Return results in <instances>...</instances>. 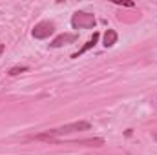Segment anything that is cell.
I'll return each instance as SVG.
<instances>
[{
  "mask_svg": "<svg viewBox=\"0 0 157 155\" xmlns=\"http://www.w3.org/2000/svg\"><path fill=\"white\" fill-rule=\"evenodd\" d=\"M55 33V24L53 22H49V20H44V22H39L35 28H33V37L35 39H49L51 35Z\"/></svg>",
  "mask_w": 157,
  "mask_h": 155,
  "instance_id": "3",
  "label": "cell"
},
{
  "mask_svg": "<svg viewBox=\"0 0 157 155\" xmlns=\"http://www.w3.org/2000/svg\"><path fill=\"white\" fill-rule=\"evenodd\" d=\"M4 49H6V46H4V44H0V55L4 53Z\"/></svg>",
  "mask_w": 157,
  "mask_h": 155,
  "instance_id": "10",
  "label": "cell"
},
{
  "mask_svg": "<svg viewBox=\"0 0 157 155\" xmlns=\"http://www.w3.org/2000/svg\"><path fill=\"white\" fill-rule=\"evenodd\" d=\"M95 24H97L95 15L86 13V11H77V13H73V17H71V26H73L75 29H93Z\"/></svg>",
  "mask_w": 157,
  "mask_h": 155,
  "instance_id": "2",
  "label": "cell"
},
{
  "mask_svg": "<svg viewBox=\"0 0 157 155\" xmlns=\"http://www.w3.org/2000/svg\"><path fill=\"white\" fill-rule=\"evenodd\" d=\"M115 4H117V6H126V7H133V6H135L133 2H115Z\"/></svg>",
  "mask_w": 157,
  "mask_h": 155,
  "instance_id": "9",
  "label": "cell"
},
{
  "mask_svg": "<svg viewBox=\"0 0 157 155\" xmlns=\"http://www.w3.org/2000/svg\"><path fill=\"white\" fill-rule=\"evenodd\" d=\"M77 40V35H73V33H62V35H59V37H55V39L51 40V47H60V46H64V44H71V42H75Z\"/></svg>",
  "mask_w": 157,
  "mask_h": 155,
  "instance_id": "4",
  "label": "cell"
},
{
  "mask_svg": "<svg viewBox=\"0 0 157 155\" xmlns=\"http://www.w3.org/2000/svg\"><path fill=\"white\" fill-rule=\"evenodd\" d=\"M154 139H155V141H157V133H155V135H154Z\"/></svg>",
  "mask_w": 157,
  "mask_h": 155,
  "instance_id": "11",
  "label": "cell"
},
{
  "mask_svg": "<svg viewBox=\"0 0 157 155\" xmlns=\"http://www.w3.org/2000/svg\"><path fill=\"white\" fill-rule=\"evenodd\" d=\"M99 37H101L99 33H93V37H91V39L88 40V42H86V44H84V46H82V47L78 49L77 53L73 55V59H78V55H82V53H86L88 49H91V47H93V46H95V44L99 42Z\"/></svg>",
  "mask_w": 157,
  "mask_h": 155,
  "instance_id": "5",
  "label": "cell"
},
{
  "mask_svg": "<svg viewBox=\"0 0 157 155\" xmlns=\"http://www.w3.org/2000/svg\"><path fill=\"white\" fill-rule=\"evenodd\" d=\"M78 144H88V146L99 148V146L104 144V139H82V141H78Z\"/></svg>",
  "mask_w": 157,
  "mask_h": 155,
  "instance_id": "7",
  "label": "cell"
},
{
  "mask_svg": "<svg viewBox=\"0 0 157 155\" xmlns=\"http://www.w3.org/2000/svg\"><path fill=\"white\" fill-rule=\"evenodd\" d=\"M91 124L88 120H77V122H70V124H64L60 128H55V130H48L44 133H39L35 139L37 141H55L57 137H62V135H70V133H75V131H86L90 130Z\"/></svg>",
  "mask_w": 157,
  "mask_h": 155,
  "instance_id": "1",
  "label": "cell"
},
{
  "mask_svg": "<svg viewBox=\"0 0 157 155\" xmlns=\"http://www.w3.org/2000/svg\"><path fill=\"white\" fill-rule=\"evenodd\" d=\"M115 42H117V31L115 29H106V33H104V46L112 47Z\"/></svg>",
  "mask_w": 157,
  "mask_h": 155,
  "instance_id": "6",
  "label": "cell"
},
{
  "mask_svg": "<svg viewBox=\"0 0 157 155\" xmlns=\"http://www.w3.org/2000/svg\"><path fill=\"white\" fill-rule=\"evenodd\" d=\"M24 71H28V66H15V68L9 70V75L15 77V75H18V73H24Z\"/></svg>",
  "mask_w": 157,
  "mask_h": 155,
  "instance_id": "8",
  "label": "cell"
}]
</instances>
